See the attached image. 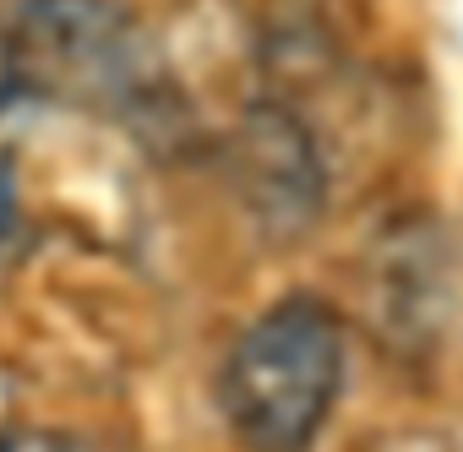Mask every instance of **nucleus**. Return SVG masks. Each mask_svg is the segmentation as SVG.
I'll use <instances>...</instances> for the list:
<instances>
[{
  "instance_id": "f257e3e1",
  "label": "nucleus",
  "mask_w": 463,
  "mask_h": 452,
  "mask_svg": "<svg viewBox=\"0 0 463 452\" xmlns=\"http://www.w3.org/2000/svg\"><path fill=\"white\" fill-rule=\"evenodd\" d=\"M0 99L99 115L147 147L191 137L175 66L126 0H23L0 33Z\"/></svg>"
},
{
  "instance_id": "f03ea898",
  "label": "nucleus",
  "mask_w": 463,
  "mask_h": 452,
  "mask_svg": "<svg viewBox=\"0 0 463 452\" xmlns=\"http://www.w3.org/2000/svg\"><path fill=\"white\" fill-rule=\"evenodd\" d=\"M344 392V316L317 295H284L229 349L218 409L241 452H311Z\"/></svg>"
},
{
  "instance_id": "7ed1b4c3",
  "label": "nucleus",
  "mask_w": 463,
  "mask_h": 452,
  "mask_svg": "<svg viewBox=\"0 0 463 452\" xmlns=\"http://www.w3.org/2000/svg\"><path fill=\"white\" fill-rule=\"evenodd\" d=\"M463 306V262L441 218L409 212L365 251V316L387 354L430 360L441 354Z\"/></svg>"
},
{
  "instance_id": "20e7f679",
  "label": "nucleus",
  "mask_w": 463,
  "mask_h": 452,
  "mask_svg": "<svg viewBox=\"0 0 463 452\" xmlns=\"http://www.w3.org/2000/svg\"><path fill=\"white\" fill-rule=\"evenodd\" d=\"M229 180L268 240H300L327 207V158L311 120L284 99H257L229 131Z\"/></svg>"
},
{
  "instance_id": "39448f33",
  "label": "nucleus",
  "mask_w": 463,
  "mask_h": 452,
  "mask_svg": "<svg viewBox=\"0 0 463 452\" xmlns=\"http://www.w3.org/2000/svg\"><path fill=\"white\" fill-rule=\"evenodd\" d=\"M0 452H77L55 430H0Z\"/></svg>"
},
{
  "instance_id": "423d86ee",
  "label": "nucleus",
  "mask_w": 463,
  "mask_h": 452,
  "mask_svg": "<svg viewBox=\"0 0 463 452\" xmlns=\"http://www.w3.org/2000/svg\"><path fill=\"white\" fill-rule=\"evenodd\" d=\"M17 223V174H12V158H0V246H6Z\"/></svg>"
},
{
  "instance_id": "0eeeda50",
  "label": "nucleus",
  "mask_w": 463,
  "mask_h": 452,
  "mask_svg": "<svg viewBox=\"0 0 463 452\" xmlns=\"http://www.w3.org/2000/svg\"><path fill=\"white\" fill-rule=\"evenodd\" d=\"M376 452H447L441 436H425V430H409V436H387Z\"/></svg>"
}]
</instances>
